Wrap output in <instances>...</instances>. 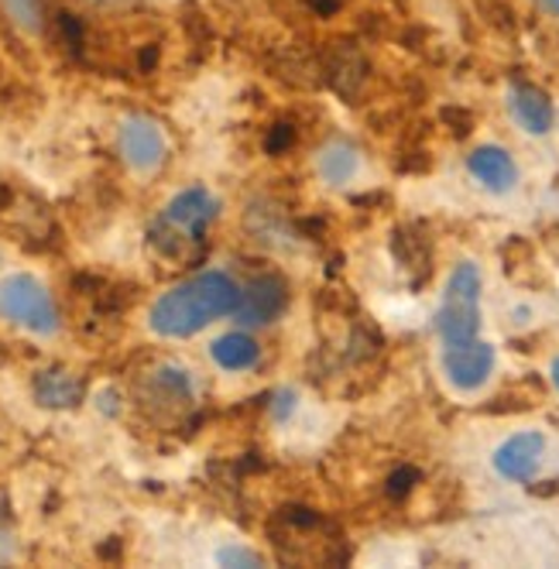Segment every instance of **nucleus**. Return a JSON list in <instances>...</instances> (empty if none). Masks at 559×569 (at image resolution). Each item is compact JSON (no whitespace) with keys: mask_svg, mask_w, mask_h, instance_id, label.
<instances>
[{"mask_svg":"<svg viewBox=\"0 0 559 569\" xmlns=\"http://www.w3.org/2000/svg\"><path fill=\"white\" fill-rule=\"evenodd\" d=\"M395 169H398V172H406V176H409V172H412V176H416V172H429V169H432V158H429L419 144H412V148L402 151V158L395 161Z\"/></svg>","mask_w":559,"mask_h":569,"instance_id":"nucleus-23","label":"nucleus"},{"mask_svg":"<svg viewBox=\"0 0 559 569\" xmlns=\"http://www.w3.org/2000/svg\"><path fill=\"white\" fill-rule=\"evenodd\" d=\"M443 371L453 388L460 391H477L495 371V347L481 340H467L457 347H447L443 353Z\"/></svg>","mask_w":559,"mask_h":569,"instance_id":"nucleus-8","label":"nucleus"},{"mask_svg":"<svg viewBox=\"0 0 559 569\" xmlns=\"http://www.w3.org/2000/svg\"><path fill=\"white\" fill-rule=\"evenodd\" d=\"M0 319L38 337H52L59 330L56 299L34 274H8L0 281Z\"/></svg>","mask_w":559,"mask_h":569,"instance_id":"nucleus-3","label":"nucleus"},{"mask_svg":"<svg viewBox=\"0 0 559 569\" xmlns=\"http://www.w3.org/2000/svg\"><path fill=\"white\" fill-rule=\"evenodd\" d=\"M552 381H556V388H559V357L552 360Z\"/></svg>","mask_w":559,"mask_h":569,"instance_id":"nucleus-32","label":"nucleus"},{"mask_svg":"<svg viewBox=\"0 0 559 569\" xmlns=\"http://www.w3.org/2000/svg\"><path fill=\"white\" fill-rule=\"evenodd\" d=\"M286 306H289V281L282 274H258L241 289L233 319L248 330L268 327V322H274L286 312Z\"/></svg>","mask_w":559,"mask_h":569,"instance_id":"nucleus-6","label":"nucleus"},{"mask_svg":"<svg viewBox=\"0 0 559 569\" xmlns=\"http://www.w3.org/2000/svg\"><path fill=\"white\" fill-rule=\"evenodd\" d=\"M4 11L11 14V21L31 34L42 31V0H0Z\"/></svg>","mask_w":559,"mask_h":569,"instance_id":"nucleus-20","label":"nucleus"},{"mask_svg":"<svg viewBox=\"0 0 559 569\" xmlns=\"http://www.w3.org/2000/svg\"><path fill=\"white\" fill-rule=\"evenodd\" d=\"M542 248H546L549 261L559 268V220H556V223H549V227L542 230Z\"/></svg>","mask_w":559,"mask_h":569,"instance_id":"nucleus-27","label":"nucleus"},{"mask_svg":"<svg viewBox=\"0 0 559 569\" xmlns=\"http://www.w3.org/2000/svg\"><path fill=\"white\" fill-rule=\"evenodd\" d=\"M546 398V385L539 375H526V378H518L511 385H505L481 412L488 416H515V412H532L536 405H542Z\"/></svg>","mask_w":559,"mask_h":569,"instance_id":"nucleus-16","label":"nucleus"},{"mask_svg":"<svg viewBox=\"0 0 559 569\" xmlns=\"http://www.w3.org/2000/svg\"><path fill=\"white\" fill-rule=\"evenodd\" d=\"M501 268H505V274H508L515 284H522V289H542V284H546V274H542V268H539V258H536L532 240L518 237V233H511V237L501 243Z\"/></svg>","mask_w":559,"mask_h":569,"instance_id":"nucleus-14","label":"nucleus"},{"mask_svg":"<svg viewBox=\"0 0 559 569\" xmlns=\"http://www.w3.org/2000/svg\"><path fill=\"white\" fill-rule=\"evenodd\" d=\"M292 144H296V124H292V120H278V124L268 128V134H264V151H268L271 158H282L286 151H292Z\"/></svg>","mask_w":559,"mask_h":569,"instance_id":"nucleus-21","label":"nucleus"},{"mask_svg":"<svg viewBox=\"0 0 559 569\" xmlns=\"http://www.w3.org/2000/svg\"><path fill=\"white\" fill-rule=\"evenodd\" d=\"M467 169H470V176L477 182H481L485 189H491V192H511L515 182H518L515 158L505 148H498V144L473 148L470 158H467Z\"/></svg>","mask_w":559,"mask_h":569,"instance_id":"nucleus-12","label":"nucleus"},{"mask_svg":"<svg viewBox=\"0 0 559 569\" xmlns=\"http://www.w3.org/2000/svg\"><path fill=\"white\" fill-rule=\"evenodd\" d=\"M31 391H34V401L42 405V409H76V405L83 401V395H87V385L72 371L49 368V371L34 375Z\"/></svg>","mask_w":559,"mask_h":569,"instance_id":"nucleus-13","label":"nucleus"},{"mask_svg":"<svg viewBox=\"0 0 559 569\" xmlns=\"http://www.w3.org/2000/svg\"><path fill=\"white\" fill-rule=\"evenodd\" d=\"M217 217V199L203 189V186H192L182 189L162 213V220L169 227H176L179 233L192 237V240H207V227Z\"/></svg>","mask_w":559,"mask_h":569,"instance_id":"nucleus-10","label":"nucleus"},{"mask_svg":"<svg viewBox=\"0 0 559 569\" xmlns=\"http://www.w3.org/2000/svg\"><path fill=\"white\" fill-rule=\"evenodd\" d=\"M316 169H319V179L327 186H347L357 172V151L343 141L337 144H327L316 158Z\"/></svg>","mask_w":559,"mask_h":569,"instance_id":"nucleus-18","label":"nucleus"},{"mask_svg":"<svg viewBox=\"0 0 559 569\" xmlns=\"http://www.w3.org/2000/svg\"><path fill=\"white\" fill-rule=\"evenodd\" d=\"M542 453H546L542 432H518V436L505 439L498 450H495V470L505 480L529 483L536 477L539 463H542Z\"/></svg>","mask_w":559,"mask_h":569,"instance_id":"nucleus-11","label":"nucleus"},{"mask_svg":"<svg viewBox=\"0 0 559 569\" xmlns=\"http://www.w3.org/2000/svg\"><path fill=\"white\" fill-rule=\"evenodd\" d=\"M508 107H511V117H515L518 124H522L529 134H546V131L552 128V100H549L539 87H529V83L511 87Z\"/></svg>","mask_w":559,"mask_h":569,"instance_id":"nucleus-15","label":"nucleus"},{"mask_svg":"<svg viewBox=\"0 0 559 569\" xmlns=\"http://www.w3.org/2000/svg\"><path fill=\"white\" fill-rule=\"evenodd\" d=\"M439 124L450 128L453 138H467L473 131V113L467 107H443L439 110Z\"/></svg>","mask_w":559,"mask_h":569,"instance_id":"nucleus-22","label":"nucleus"},{"mask_svg":"<svg viewBox=\"0 0 559 569\" xmlns=\"http://www.w3.org/2000/svg\"><path fill=\"white\" fill-rule=\"evenodd\" d=\"M271 412H274V419H286L289 412H296V395L292 391H278L274 401H271Z\"/></svg>","mask_w":559,"mask_h":569,"instance_id":"nucleus-28","label":"nucleus"},{"mask_svg":"<svg viewBox=\"0 0 559 569\" xmlns=\"http://www.w3.org/2000/svg\"><path fill=\"white\" fill-rule=\"evenodd\" d=\"M306 8L316 14V18H333L347 8V0H306Z\"/></svg>","mask_w":559,"mask_h":569,"instance_id":"nucleus-26","label":"nucleus"},{"mask_svg":"<svg viewBox=\"0 0 559 569\" xmlns=\"http://www.w3.org/2000/svg\"><path fill=\"white\" fill-rule=\"evenodd\" d=\"M217 562L220 566H261V556L251 549H220Z\"/></svg>","mask_w":559,"mask_h":569,"instance_id":"nucleus-25","label":"nucleus"},{"mask_svg":"<svg viewBox=\"0 0 559 569\" xmlns=\"http://www.w3.org/2000/svg\"><path fill=\"white\" fill-rule=\"evenodd\" d=\"M117 144H121V154H124L128 166L138 172H154L166 161V134L158 131V124L148 117L124 120Z\"/></svg>","mask_w":559,"mask_h":569,"instance_id":"nucleus-9","label":"nucleus"},{"mask_svg":"<svg viewBox=\"0 0 559 569\" xmlns=\"http://www.w3.org/2000/svg\"><path fill=\"white\" fill-rule=\"evenodd\" d=\"M436 330L447 347L477 340V330H481V271H477V264L463 261L453 268L443 306L436 312Z\"/></svg>","mask_w":559,"mask_h":569,"instance_id":"nucleus-2","label":"nucleus"},{"mask_svg":"<svg viewBox=\"0 0 559 569\" xmlns=\"http://www.w3.org/2000/svg\"><path fill=\"white\" fill-rule=\"evenodd\" d=\"M210 357L220 363L223 371H251L254 363L261 360V347L251 333H223L210 343Z\"/></svg>","mask_w":559,"mask_h":569,"instance_id":"nucleus-17","label":"nucleus"},{"mask_svg":"<svg viewBox=\"0 0 559 569\" xmlns=\"http://www.w3.org/2000/svg\"><path fill=\"white\" fill-rule=\"evenodd\" d=\"M154 62H158V46H151V49H144V52H141V69H144V72H148Z\"/></svg>","mask_w":559,"mask_h":569,"instance_id":"nucleus-29","label":"nucleus"},{"mask_svg":"<svg viewBox=\"0 0 559 569\" xmlns=\"http://www.w3.org/2000/svg\"><path fill=\"white\" fill-rule=\"evenodd\" d=\"M11 556V546L4 542V536H0V559H8Z\"/></svg>","mask_w":559,"mask_h":569,"instance_id":"nucleus-31","label":"nucleus"},{"mask_svg":"<svg viewBox=\"0 0 559 569\" xmlns=\"http://www.w3.org/2000/svg\"><path fill=\"white\" fill-rule=\"evenodd\" d=\"M59 28H62V38H66V46L72 52L83 49V24H79L76 14H59Z\"/></svg>","mask_w":559,"mask_h":569,"instance_id":"nucleus-24","label":"nucleus"},{"mask_svg":"<svg viewBox=\"0 0 559 569\" xmlns=\"http://www.w3.org/2000/svg\"><path fill=\"white\" fill-rule=\"evenodd\" d=\"M539 4H542L546 11H552V14H559V0H539Z\"/></svg>","mask_w":559,"mask_h":569,"instance_id":"nucleus-30","label":"nucleus"},{"mask_svg":"<svg viewBox=\"0 0 559 569\" xmlns=\"http://www.w3.org/2000/svg\"><path fill=\"white\" fill-rule=\"evenodd\" d=\"M138 401L141 409L151 416V419H182L192 401H196V388H192V378L189 371L182 368H172V363H166V368H154L141 388H138Z\"/></svg>","mask_w":559,"mask_h":569,"instance_id":"nucleus-4","label":"nucleus"},{"mask_svg":"<svg viewBox=\"0 0 559 569\" xmlns=\"http://www.w3.org/2000/svg\"><path fill=\"white\" fill-rule=\"evenodd\" d=\"M419 483H422L419 467L402 463V467H395V470L388 473V480H385V495H388V501H406V498H412V491H416Z\"/></svg>","mask_w":559,"mask_h":569,"instance_id":"nucleus-19","label":"nucleus"},{"mask_svg":"<svg viewBox=\"0 0 559 569\" xmlns=\"http://www.w3.org/2000/svg\"><path fill=\"white\" fill-rule=\"evenodd\" d=\"M319 56H323V87H330L343 103H353L361 97L371 79V62L361 52V46L340 38V42H330V49H323Z\"/></svg>","mask_w":559,"mask_h":569,"instance_id":"nucleus-5","label":"nucleus"},{"mask_svg":"<svg viewBox=\"0 0 559 569\" xmlns=\"http://www.w3.org/2000/svg\"><path fill=\"white\" fill-rule=\"evenodd\" d=\"M391 258L406 271L412 292L432 278V237L422 223H402L391 230Z\"/></svg>","mask_w":559,"mask_h":569,"instance_id":"nucleus-7","label":"nucleus"},{"mask_svg":"<svg viewBox=\"0 0 559 569\" xmlns=\"http://www.w3.org/2000/svg\"><path fill=\"white\" fill-rule=\"evenodd\" d=\"M237 299H241V289H237V281L230 274L203 271L176 284L172 292H166L151 306V330L169 340L196 337L199 330H207L210 322L233 316Z\"/></svg>","mask_w":559,"mask_h":569,"instance_id":"nucleus-1","label":"nucleus"}]
</instances>
